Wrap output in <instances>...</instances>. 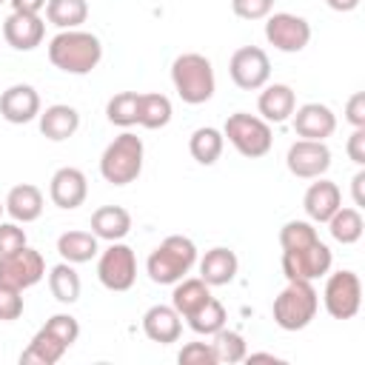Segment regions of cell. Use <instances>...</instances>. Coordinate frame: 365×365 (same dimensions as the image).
I'll list each match as a JSON object with an SVG mask.
<instances>
[{
  "label": "cell",
  "mask_w": 365,
  "mask_h": 365,
  "mask_svg": "<svg viewBox=\"0 0 365 365\" xmlns=\"http://www.w3.org/2000/svg\"><path fill=\"white\" fill-rule=\"evenodd\" d=\"M0 3H6V0H0Z\"/></svg>",
  "instance_id": "cell-49"
},
{
  "label": "cell",
  "mask_w": 365,
  "mask_h": 365,
  "mask_svg": "<svg viewBox=\"0 0 365 365\" xmlns=\"http://www.w3.org/2000/svg\"><path fill=\"white\" fill-rule=\"evenodd\" d=\"M345 151L354 160V165H359V168L365 165V128H354V134L345 143Z\"/></svg>",
  "instance_id": "cell-43"
},
{
  "label": "cell",
  "mask_w": 365,
  "mask_h": 365,
  "mask_svg": "<svg viewBox=\"0 0 365 365\" xmlns=\"http://www.w3.org/2000/svg\"><path fill=\"white\" fill-rule=\"evenodd\" d=\"M48 291L57 302L63 305H74L80 299V291H83V282H80V274L74 271L71 262H57L51 271H48Z\"/></svg>",
  "instance_id": "cell-31"
},
{
  "label": "cell",
  "mask_w": 365,
  "mask_h": 365,
  "mask_svg": "<svg viewBox=\"0 0 365 365\" xmlns=\"http://www.w3.org/2000/svg\"><path fill=\"white\" fill-rule=\"evenodd\" d=\"M331 237L339 242V245H354L362 240V231H365V220H362V211L354 205V208H336L331 214V220L325 222Z\"/></svg>",
  "instance_id": "cell-30"
},
{
  "label": "cell",
  "mask_w": 365,
  "mask_h": 365,
  "mask_svg": "<svg viewBox=\"0 0 365 365\" xmlns=\"http://www.w3.org/2000/svg\"><path fill=\"white\" fill-rule=\"evenodd\" d=\"M331 262H334V254L322 240H314L308 245L282 251V274H285V279L314 282V279H319V277H325L331 271Z\"/></svg>",
  "instance_id": "cell-9"
},
{
  "label": "cell",
  "mask_w": 365,
  "mask_h": 365,
  "mask_svg": "<svg viewBox=\"0 0 365 365\" xmlns=\"http://www.w3.org/2000/svg\"><path fill=\"white\" fill-rule=\"evenodd\" d=\"M40 111H43L40 108V94L29 83H14L0 94V117L11 125L31 123V120H37Z\"/></svg>",
  "instance_id": "cell-15"
},
{
  "label": "cell",
  "mask_w": 365,
  "mask_h": 365,
  "mask_svg": "<svg viewBox=\"0 0 365 365\" xmlns=\"http://www.w3.org/2000/svg\"><path fill=\"white\" fill-rule=\"evenodd\" d=\"M228 74L237 88L259 91L271 80V60L259 46H242L228 60Z\"/></svg>",
  "instance_id": "cell-11"
},
{
  "label": "cell",
  "mask_w": 365,
  "mask_h": 365,
  "mask_svg": "<svg viewBox=\"0 0 365 365\" xmlns=\"http://www.w3.org/2000/svg\"><path fill=\"white\" fill-rule=\"evenodd\" d=\"M23 314V291L0 285V322H14Z\"/></svg>",
  "instance_id": "cell-39"
},
{
  "label": "cell",
  "mask_w": 365,
  "mask_h": 365,
  "mask_svg": "<svg viewBox=\"0 0 365 365\" xmlns=\"http://www.w3.org/2000/svg\"><path fill=\"white\" fill-rule=\"evenodd\" d=\"M322 302L325 311L334 319H354L362 308V279L356 271L342 268V271H328L325 288H322Z\"/></svg>",
  "instance_id": "cell-7"
},
{
  "label": "cell",
  "mask_w": 365,
  "mask_h": 365,
  "mask_svg": "<svg viewBox=\"0 0 365 365\" xmlns=\"http://www.w3.org/2000/svg\"><path fill=\"white\" fill-rule=\"evenodd\" d=\"M43 328H46L54 339H60L66 348H71V345L77 342V336H80V322H77V317H71V314H54V317L46 319Z\"/></svg>",
  "instance_id": "cell-37"
},
{
  "label": "cell",
  "mask_w": 365,
  "mask_h": 365,
  "mask_svg": "<svg viewBox=\"0 0 365 365\" xmlns=\"http://www.w3.org/2000/svg\"><path fill=\"white\" fill-rule=\"evenodd\" d=\"M237 271H240V259L225 245H217V248L205 251V257L200 259V279L205 285H211V288H220V285L234 282Z\"/></svg>",
  "instance_id": "cell-22"
},
{
  "label": "cell",
  "mask_w": 365,
  "mask_h": 365,
  "mask_svg": "<svg viewBox=\"0 0 365 365\" xmlns=\"http://www.w3.org/2000/svg\"><path fill=\"white\" fill-rule=\"evenodd\" d=\"M29 240H26V231L20 228V222H0V257L3 254H11V251H20L26 248Z\"/></svg>",
  "instance_id": "cell-41"
},
{
  "label": "cell",
  "mask_w": 365,
  "mask_h": 365,
  "mask_svg": "<svg viewBox=\"0 0 365 365\" xmlns=\"http://www.w3.org/2000/svg\"><path fill=\"white\" fill-rule=\"evenodd\" d=\"M143 334L151 339V342H160V345H171L180 339L182 334V317L174 311V305H151L145 314H143Z\"/></svg>",
  "instance_id": "cell-19"
},
{
  "label": "cell",
  "mask_w": 365,
  "mask_h": 365,
  "mask_svg": "<svg viewBox=\"0 0 365 365\" xmlns=\"http://www.w3.org/2000/svg\"><path fill=\"white\" fill-rule=\"evenodd\" d=\"M46 37V23L40 20V14H23V11H11L3 20V40L14 48V51H34Z\"/></svg>",
  "instance_id": "cell-17"
},
{
  "label": "cell",
  "mask_w": 365,
  "mask_h": 365,
  "mask_svg": "<svg viewBox=\"0 0 365 365\" xmlns=\"http://www.w3.org/2000/svg\"><path fill=\"white\" fill-rule=\"evenodd\" d=\"M143 157H145V148H143V140L131 131H123L120 137H114L103 157H100V174L106 182L111 185H128L140 177L143 171Z\"/></svg>",
  "instance_id": "cell-5"
},
{
  "label": "cell",
  "mask_w": 365,
  "mask_h": 365,
  "mask_svg": "<svg viewBox=\"0 0 365 365\" xmlns=\"http://www.w3.org/2000/svg\"><path fill=\"white\" fill-rule=\"evenodd\" d=\"M231 11L240 20H265L274 11V0H231Z\"/></svg>",
  "instance_id": "cell-40"
},
{
  "label": "cell",
  "mask_w": 365,
  "mask_h": 365,
  "mask_svg": "<svg viewBox=\"0 0 365 365\" xmlns=\"http://www.w3.org/2000/svg\"><path fill=\"white\" fill-rule=\"evenodd\" d=\"M328 3V9H334V11H339V14H348V11H354L362 0H325Z\"/></svg>",
  "instance_id": "cell-46"
},
{
  "label": "cell",
  "mask_w": 365,
  "mask_h": 365,
  "mask_svg": "<svg viewBox=\"0 0 365 365\" xmlns=\"http://www.w3.org/2000/svg\"><path fill=\"white\" fill-rule=\"evenodd\" d=\"M314 240H319V234H317V228H314L311 220H291V222H285L279 228V245H282V251L308 245Z\"/></svg>",
  "instance_id": "cell-36"
},
{
  "label": "cell",
  "mask_w": 365,
  "mask_h": 365,
  "mask_svg": "<svg viewBox=\"0 0 365 365\" xmlns=\"http://www.w3.org/2000/svg\"><path fill=\"white\" fill-rule=\"evenodd\" d=\"M11 11H23V14H40L46 9L48 0H9Z\"/></svg>",
  "instance_id": "cell-45"
},
{
  "label": "cell",
  "mask_w": 365,
  "mask_h": 365,
  "mask_svg": "<svg viewBox=\"0 0 365 365\" xmlns=\"http://www.w3.org/2000/svg\"><path fill=\"white\" fill-rule=\"evenodd\" d=\"M171 83H174L177 97L182 103H188V106H202L217 91L214 66H211V60L205 54H197V51H185V54L174 57Z\"/></svg>",
  "instance_id": "cell-2"
},
{
  "label": "cell",
  "mask_w": 365,
  "mask_h": 365,
  "mask_svg": "<svg viewBox=\"0 0 365 365\" xmlns=\"http://www.w3.org/2000/svg\"><path fill=\"white\" fill-rule=\"evenodd\" d=\"M177 362L180 365H217V356H214L211 342H188L180 348Z\"/></svg>",
  "instance_id": "cell-38"
},
{
  "label": "cell",
  "mask_w": 365,
  "mask_h": 365,
  "mask_svg": "<svg viewBox=\"0 0 365 365\" xmlns=\"http://www.w3.org/2000/svg\"><path fill=\"white\" fill-rule=\"evenodd\" d=\"M245 362H282L277 354H268V351H257V354H245Z\"/></svg>",
  "instance_id": "cell-47"
},
{
  "label": "cell",
  "mask_w": 365,
  "mask_h": 365,
  "mask_svg": "<svg viewBox=\"0 0 365 365\" xmlns=\"http://www.w3.org/2000/svg\"><path fill=\"white\" fill-rule=\"evenodd\" d=\"M197 265V245L182 234L165 237L145 259V274L157 285H174Z\"/></svg>",
  "instance_id": "cell-3"
},
{
  "label": "cell",
  "mask_w": 365,
  "mask_h": 365,
  "mask_svg": "<svg viewBox=\"0 0 365 365\" xmlns=\"http://www.w3.org/2000/svg\"><path fill=\"white\" fill-rule=\"evenodd\" d=\"M208 299H211V285H205L200 277H182V279L174 282L171 305H174V311H177L182 319L191 317L197 308H202Z\"/></svg>",
  "instance_id": "cell-26"
},
{
  "label": "cell",
  "mask_w": 365,
  "mask_h": 365,
  "mask_svg": "<svg viewBox=\"0 0 365 365\" xmlns=\"http://www.w3.org/2000/svg\"><path fill=\"white\" fill-rule=\"evenodd\" d=\"M131 231V214L123 205H100L91 214V234L106 242L125 240Z\"/></svg>",
  "instance_id": "cell-24"
},
{
  "label": "cell",
  "mask_w": 365,
  "mask_h": 365,
  "mask_svg": "<svg viewBox=\"0 0 365 365\" xmlns=\"http://www.w3.org/2000/svg\"><path fill=\"white\" fill-rule=\"evenodd\" d=\"M57 254L71 265H83L100 254V240L91 231H63L57 237Z\"/></svg>",
  "instance_id": "cell-25"
},
{
  "label": "cell",
  "mask_w": 365,
  "mask_h": 365,
  "mask_svg": "<svg viewBox=\"0 0 365 365\" xmlns=\"http://www.w3.org/2000/svg\"><path fill=\"white\" fill-rule=\"evenodd\" d=\"M345 120L354 128H365V91H356L345 103Z\"/></svg>",
  "instance_id": "cell-42"
},
{
  "label": "cell",
  "mask_w": 365,
  "mask_h": 365,
  "mask_svg": "<svg viewBox=\"0 0 365 365\" xmlns=\"http://www.w3.org/2000/svg\"><path fill=\"white\" fill-rule=\"evenodd\" d=\"M46 277V259L34 248H20L0 257V285H11L17 291H26L37 285Z\"/></svg>",
  "instance_id": "cell-12"
},
{
  "label": "cell",
  "mask_w": 365,
  "mask_h": 365,
  "mask_svg": "<svg viewBox=\"0 0 365 365\" xmlns=\"http://www.w3.org/2000/svg\"><path fill=\"white\" fill-rule=\"evenodd\" d=\"M211 348H214L217 365H220V362H225V365L242 362V359H245V354H248L245 336H242L240 331H231V328H220V331L211 336Z\"/></svg>",
  "instance_id": "cell-34"
},
{
  "label": "cell",
  "mask_w": 365,
  "mask_h": 365,
  "mask_svg": "<svg viewBox=\"0 0 365 365\" xmlns=\"http://www.w3.org/2000/svg\"><path fill=\"white\" fill-rule=\"evenodd\" d=\"M339 205H342V191L336 182H331L325 177H317V182H311L302 197V208L311 222H328Z\"/></svg>",
  "instance_id": "cell-18"
},
{
  "label": "cell",
  "mask_w": 365,
  "mask_h": 365,
  "mask_svg": "<svg viewBox=\"0 0 365 365\" xmlns=\"http://www.w3.org/2000/svg\"><path fill=\"white\" fill-rule=\"evenodd\" d=\"M257 108L265 123H285L297 108V94L288 83H265L259 91Z\"/></svg>",
  "instance_id": "cell-20"
},
{
  "label": "cell",
  "mask_w": 365,
  "mask_h": 365,
  "mask_svg": "<svg viewBox=\"0 0 365 365\" xmlns=\"http://www.w3.org/2000/svg\"><path fill=\"white\" fill-rule=\"evenodd\" d=\"M37 125H40V134L51 143H63L68 137H74V131L80 128V114L74 106L68 103H54L48 108H43L37 114Z\"/></svg>",
  "instance_id": "cell-21"
},
{
  "label": "cell",
  "mask_w": 365,
  "mask_h": 365,
  "mask_svg": "<svg viewBox=\"0 0 365 365\" xmlns=\"http://www.w3.org/2000/svg\"><path fill=\"white\" fill-rule=\"evenodd\" d=\"M291 125L302 140H328L336 131V114L325 103H302L294 108Z\"/></svg>",
  "instance_id": "cell-16"
},
{
  "label": "cell",
  "mask_w": 365,
  "mask_h": 365,
  "mask_svg": "<svg viewBox=\"0 0 365 365\" xmlns=\"http://www.w3.org/2000/svg\"><path fill=\"white\" fill-rule=\"evenodd\" d=\"M222 137L248 160L265 157L274 145L271 123H265L262 117L248 114V111H234L222 125Z\"/></svg>",
  "instance_id": "cell-6"
},
{
  "label": "cell",
  "mask_w": 365,
  "mask_h": 365,
  "mask_svg": "<svg viewBox=\"0 0 365 365\" xmlns=\"http://www.w3.org/2000/svg\"><path fill=\"white\" fill-rule=\"evenodd\" d=\"M265 40L282 54H297L311 43V23L291 11H274L265 17Z\"/></svg>",
  "instance_id": "cell-10"
},
{
  "label": "cell",
  "mask_w": 365,
  "mask_h": 365,
  "mask_svg": "<svg viewBox=\"0 0 365 365\" xmlns=\"http://www.w3.org/2000/svg\"><path fill=\"white\" fill-rule=\"evenodd\" d=\"M46 20L51 26L63 29H80L88 20V3L86 0H48L46 3Z\"/></svg>",
  "instance_id": "cell-32"
},
{
  "label": "cell",
  "mask_w": 365,
  "mask_h": 365,
  "mask_svg": "<svg viewBox=\"0 0 365 365\" xmlns=\"http://www.w3.org/2000/svg\"><path fill=\"white\" fill-rule=\"evenodd\" d=\"M285 165L299 180L325 177V171L331 168V148L325 145V140H302L299 137L297 143L288 145Z\"/></svg>",
  "instance_id": "cell-13"
},
{
  "label": "cell",
  "mask_w": 365,
  "mask_h": 365,
  "mask_svg": "<svg viewBox=\"0 0 365 365\" xmlns=\"http://www.w3.org/2000/svg\"><path fill=\"white\" fill-rule=\"evenodd\" d=\"M351 194H354V205L365 208V168H359L351 180Z\"/></svg>",
  "instance_id": "cell-44"
},
{
  "label": "cell",
  "mask_w": 365,
  "mask_h": 365,
  "mask_svg": "<svg viewBox=\"0 0 365 365\" xmlns=\"http://www.w3.org/2000/svg\"><path fill=\"white\" fill-rule=\"evenodd\" d=\"M3 211H6V205H3V202H0V217H3Z\"/></svg>",
  "instance_id": "cell-48"
},
{
  "label": "cell",
  "mask_w": 365,
  "mask_h": 365,
  "mask_svg": "<svg viewBox=\"0 0 365 365\" xmlns=\"http://www.w3.org/2000/svg\"><path fill=\"white\" fill-rule=\"evenodd\" d=\"M137 103H140V94L137 91H120L114 94L108 103H106V117L111 125H120V128H131L137 125Z\"/></svg>",
  "instance_id": "cell-35"
},
{
  "label": "cell",
  "mask_w": 365,
  "mask_h": 365,
  "mask_svg": "<svg viewBox=\"0 0 365 365\" xmlns=\"http://www.w3.org/2000/svg\"><path fill=\"white\" fill-rule=\"evenodd\" d=\"M48 197L63 211L80 208L86 202V197H88V180H86V174L80 168H74V165L57 168L51 174V180H48Z\"/></svg>",
  "instance_id": "cell-14"
},
{
  "label": "cell",
  "mask_w": 365,
  "mask_h": 365,
  "mask_svg": "<svg viewBox=\"0 0 365 365\" xmlns=\"http://www.w3.org/2000/svg\"><path fill=\"white\" fill-rule=\"evenodd\" d=\"M171 100L160 91H148V94H140V103H137V125L148 128V131H157V128H165L171 123Z\"/></svg>",
  "instance_id": "cell-27"
},
{
  "label": "cell",
  "mask_w": 365,
  "mask_h": 365,
  "mask_svg": "<svg viewBox=\"0 0 365 365\" xmlns=\"http://www.w3.org/2000/svg\"><path fill=\"white\" fill-rule=\"evenodd\" d=\"M66 351H68V348H66L60 339H54L46 328H40V331L31 336V342L26 345V351L20 354V365H54V362L63 359Z\"/></svg>",
  "instance_id": "cell-29"
},
{
  "label": "cell",
  "mask_w": 365,
  "mask_h": 365,
  "mask_svg": "<svg viewBox=\"0 0 365 365\" xmlns=\"http://www.w3.org/2000/svg\"><path fill=\"white\" fill-rule=\"evenodd\" d=\"M319 311V294L314 282L305 279H288V285L274 297L271 317L282 331H302L314 322Z\"/></svg>",
  "instance_id": "cell-4"
},
{
  "label": "cell",
  "mask_w": 365,
  "mask_h": 365,
  "mask_svg": "<svg viewBox=\"0 0 365 365\" xmlns=\"http://www.w3.org/2000/svg\"><path fill=\"white\" fill-rule=\"evenodd\" d=\"M48 60L66 74H88L103 60V43L97 34L83 29H63L48 40Z\"/></svg>",
  "instance_id": "cell-1"
},
{
  "label": "cell",
  "mask_w": 365,
  "mask_h": 365,
  "mask_svg": "<svg viewBox=\"0 0 365 365\" xmlns=\"http://www.w3.org/2000/svg\"><path fill=\"white\" fill-rule=\"evenodd\" d=\"M97 279L103 288L108 291H128L137 282V257L134 248L125 245L123 240L108 242L106 251H100L97 257Z\"/></svg>",
  "instance_id": "cell-8"
},
{
  "label": "cell",
  "mask_w": 365,
  "mask_h": 365,
  "mask_svg": "<svg viewBox=\"0 0 365 365\" xmlns=\"http://www.w3.org/2000/svg\"><path fill=\"white\" fill-rule=\"evenodd\" d=\"M188 319V328L194 331V334H200V336H214L220 328H225V305L217 299V297H211L202 308H197L191 317H185Z\"/></svg>",
  "instance_id": "cell-33"
},
{
  "label": "cell",
  "mask_w": 365,
  "mask_h": 365,
  "mask_svg": "<svg viewBox=\"0 0 365 365\" xmlns=\"http://www.w3.org/2000/svg\"><path fill=\"white\" fill-rule=\"evenodd\" d=\"M222 148H225V137L214 125H200L188 137V151L200 165H214L222 157Z\"/></svg>",
  "instance_id": "cell-28"
},
{
  "label": "cell",
  "mask_w": 365,
  "mask_h": 365,
  "mask_svg": "<svg viewBox=\"0 0 365 365\" xmlns=\"http://www.w3.org/2000/svg\"><path fill=\"white\" fill-rule=\"evenodd\" d=\"M3 205H6V214L14 222H23V225L34 222L43 214V191L37 185H31V182H20V185L9 188Z\"/></svg>",
  "instance_id": "cell-23"
}]
</instances>
